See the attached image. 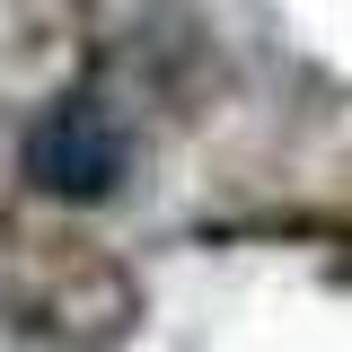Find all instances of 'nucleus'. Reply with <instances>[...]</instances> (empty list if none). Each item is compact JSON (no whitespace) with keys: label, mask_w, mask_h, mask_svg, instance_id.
Returning <instances> with one entry per match:
<instances>
[{"label":"nucleus","mask_w":352,"mask_h":352,"mask_svg":"<svg viewBox=\"0 0 352 352\" xmlns=\"http://www.w3.org/2000/svg\"><path fill=\"white\" fill-rule=\"evenodd\" d=\"M132 176V124L124 106H106L97 88L53 97L36 124H27V185L53 203H106Z\"/></svg>","instance_id":"obj_1"}]
</instances>
